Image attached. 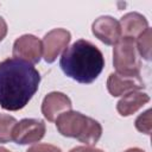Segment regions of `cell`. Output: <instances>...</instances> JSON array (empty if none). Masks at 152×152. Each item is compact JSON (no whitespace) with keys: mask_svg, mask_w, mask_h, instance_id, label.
Returning <instances> with one entry per match:
<instances>
[{"mask_svg":"<svg viewBox=\"0 0 152 152\" xmlns=\"http://www.w3.org/2000/svg\"><path fill=\"white\" fill-rule=\"evenodd\" d=\"M39 82L40 75L33 64L14 57L0 62V106L6 110L24 108Z\"/></svg>","mask_w":152,"mask_h":152,"instance_id":"cell-1","label":"cell"},{"mask_svg":"<svg viewBox=\"0 0 152 152\" xmlns=\"http://www.w3.org/2000/svg\"><path fill=\"white\" fill-rule=\"evenodd\" d=\"M59 65L70 78L80 83H91L103 70L104 58L94 44L80 39L64 50Z\"/></svg>","mask_w":152,"mask_h":152,"instance_id":"cell-2","label":"cell"},{"mask_svg":"<svg viewBox=\"0 0 152 152\" xmlns=\"http://www.w3.org/2000/svg\"><path fill=\"white\" fill-rule=\"evenodd\" d=\"M55 121L61 134L76 138L86 145H94L102 134V127L96 120L78 112H63Z\"/></svg>","mask_w":152,"mask_h":152,"instance_id":"cell-3","label":"cell"},{"mask_svg":"<svg viewBox=\"0 0 152 152\" xmlns=\"http://www.w3.org/2000/svg\"><path fill=\"white\" fill-rule=\"evenodd\" d=\"M113 56V63L116 69V74L127 77L140 76V63L137 58L135 42L133 38L121 37L114 44Z\"/></svg>","mask_w":152,"mask_h":152,"instance_id":"cell-4","label":"cell"},{"mask_svg":"<svg viewBox=\"0 0 152 152\" xmlns=\"http://www.w3.org/2000/svg\"><path fill=\"white\" fill-rule=\"evenodd\" d=\"M45 134V124L37 119H23L12 129V140L26 145L39 141Z\"/></svg>","mask_w":152,"mask_h":152,"instance_id":"cell-5","label":"cell"},{"mask_svg":"<svg viewBox=\"0 0 152 152\" xmlns=\"http://www.w3.org/2000/svg\"><path fill=\"white\" fill-rule=\"evenodd\" d=\"M42 53H43V44L37 37L32 34L21 36L14 42L13 45L14 58H20L31 64H34L39 62Z\"/></svg>","mask_w":152,"mask_h":152,"instance_id":"cell-6","label":"cell"},{"mask_svg":"<svg viewBox=\"0 0 152 152\" xmlns=\"http://www.w3.org/2000/svg\"><path fill=\"white\" fill-rule=\"evenodd\" d=\"M70 33L64 28H55L45 34L43 44V56L48 63H52L57 56L68 46Z\"/></svg>","mask_w":152,"mask_h":152,"instance_id":"cell-7","label":"cell"},{"mask_svg":"<svg viewBox=\"0 0 152 152\" xmlns=\"http://www.w3.org/2000/svg\"><path fill=\"white\" fill-rule=\"evenodd\" d=\"M93 33L104 44L114 45L121 38L120 24L112 17H100L93 23Z\"/></svg>","mask_w":152,"mask_h":152,"instance_id":"cell-8","label":"cell"},{"mask_svg":"<svg viewBox=\"0 0 152 152\" xmlns=\"http://www.w3.org/2000/svg\"><path fill=\"white\" fill-rule=\"evenodd\" d=\"M70 109H71L70 99L65 94L58 91L48 94L42 104V112L49 121H55L59 114Z\"/></svg>","mask_w":152,"mask_h":152,"instance_id":"cell-9","label":"cell"},{"mask_svg":"<svg viewBox=\"0 0 152 152\" xmlns=\"http://www.w3.org/2000/svg\"><path fill=\"white\" fill-rule=\"evenodd\" d=\"M144 87L145 86L140 76L127 77L119 74H110L107 81V88L113 96H120L126 93L128 94L131 91H137L138 89H141Z\"/></svg>","mask_w":152,"mask_h":152,"instance_id":"cell-10","label":"cell"},{"mask_svg":"<svg viewBox=\"0 0 152 152\" xmlns=\"http://www.w3.org/2000/svg\"><path fill=\"white\" fill-rule=\"evenodd\" d=\"M120 28H121V36L122 37H129V38H138L148 26L147 20L139 13H128L121 18L119 21Z\"/></svg>","mask_w":152,"mask_h":152,"instance_id":"cell-11","label":"cell"},{"mask_svg":"<svg viewBox=\"0 0 152 152\" xmlns=\"http://www.w3.org/2000/svg\"><path fill=\"white\" fill-rule=\"evenodd\" d=\"M148 101H150V96L147 94L140 93V91H131V93L126 94L118 102L116 109L120 113V115L128 116V115H132L133 113H135L139 108H141Z\"/></svg>","mask_w":152,"mask_h":152,"instance_id":"cell-12","label":"cell"},{"mask_svg":"<svg viewBox=\"0 0 152 152\" xmlns=\"http://www.w3.org/2000/svg\"><path fill=\"white\" fill-rule=\"evenodd\" d=\"M17 120L7 114L0 113V142H8L12 140V129Z\"/></svg>","mask_w":152,"mask_h":152,"instance_id":"cell-13","label":"cell"},{"mask_svg":"<svg viewBox=\"0 0 152 152\" xmlns=\"http://www.w3.org/2000/svg\"><path fill=\"white\" fill-rule=\"evenodd\" d=\"M137 49L142 58H145L147 61L151 58V28L150 27H147L138 37Z\"/></svg>","mask_w":152,"mask_h":152,"instance_id":"cell-14","label":"cell"},{"mask_svg":"<svg viewBox=\"0 0 152 152\" xmlns=\"http://www.w3.org/2000/svg\"><path fill=\"white\" fill-rule=\"evenodd\" d=\"M135 127L142 133H151V109H147L145 113L138 116V119L135 120Z\"/></svg>","mask_w":152,"mask_h":152,"instance_id":"cell-15","label":"cell"},{"mask_svg":"<svg viewBox=\"0 0 152 152\" xmlns=\"http://www.w3.org/2000/svg\"><path fill=\"white\" fill-rule=\"evenodd\" d=\"M27 152H61V150L50 144H38L30 147Z\"/></svg>","mask_w":152,"mask_h":152,"instance_id":"cell-16","label":"cell"},{"mask_svg":"<svg viewBox=\"0 0 152 152\" xmlns=\"http://www.w3.org/2000/svg\"><path fill=\"white\" fill-rule=\"evenodd\" d=\"M70 152H103V151H101L99 148L90 147V146H78V147L72 148Z\"/></svg>","mask_w":152,"mask_h":152,"instance_id":"cell-17","label":"cell"},{"mask_svg":"<svg viewBox=\"0 0 152 152\" xmlns=\"http://www.w3.org/2000/svg\"><path fill=\"white\" fill-rule=\"evenodd\" d=\"M7 33V25H6V21L0 17V42L5 38Z\"/></svg>","mask_w":152,"mask_h":152,"instance_id":"cell-18","label":"cell"},{"mask_svg":"<svg viewBox=\"0 0 152 152\" xmlns=\"http://www.w3.org/2000/svg\"><path fill=\"white\" fill-rule=\"evenodd\" d=\"M125 152H145V151H142L140 148H129V150H127Z\"/></svg>","mask_w":152,"mask_h":152,"instance_id":"cell-19","label":"cell"},{"mask_svg":"<svg viewBox=\"0 0 152 152\" xmlns=\"http://www.w3.org/2000/svg\"><path fill=\"white\" fill-rule=\"evenodd\" d=\"M0 152H10V151L6 150V148H4V147H0Z\"/></svg>","mask_w":152,"mask_h":152,"instance_id":"cell-20","label":"cell"}]
</instances>
